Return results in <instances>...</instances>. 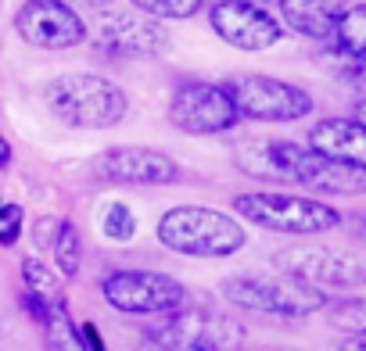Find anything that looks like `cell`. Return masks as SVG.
<instances>
[{"instance_id":"1","label":"cell","mask_w":366,"mask_h":351,"mask_svg":"<svg viewBox=\"0 0 366 351\" xmlns=\"http://www.w3.org/2000/svg\"><path fill=\"white\" fill-rule=\"evenodd\" d=\"M234 165L262 183H298L312 194H345L355 198L366 190V168L337 165L316 158L291 140H244L234 147Z\"/></svg>"},{"instance_id":"2","label":"cell","mask_w":366,"mask_h":351,"mask_svg":"<svg viewBox=\"0 0 366 351\" xmlns=\"http://www.w3.org/2000/svg\"><path fill=\"white\" fill-rule=\"evenodd\" d=\"M154 237L165 251L187 255V258H230L248 244L244 226L234 215H223L219 208H209V205L169 208L158 219Z\"/></svg>"},{"instance_id":"3","label":"cell","mask_w":366,"mask_h":351,"mask_svg":"<svg viewBox=\"0 0 366 351\" xmlns=\"http://www.w3.org/2000/svg\"><path fill=\"white\" fill-rule=\"evenodd\" d=\"M47 104L69 129H112L129 111L126 93L97 72H65L51 79Z\"/></svg>"},{"instance_id":"4","label":"cell","mask_w":366,"mask_h":351,"mask_svg":"<svg viewBox=\"0 0 366 351\" xmlns=\"http://www.w3.org/2000/svg\"><path fill=\"white\" fill-rule=\"evenodd\" d=\"M234 212L252 219L255 226L269 233H295V237H316L337 230L345 219L334 205L316 201L309 194H284V190H252L234 198Z\"/></svg>"},{"instance_id":"5","label":"cell","mask_w":366,"mask_h":351,"mask_svg":"<svg viewBox=\"0 0 366 351\" xmlns=\"http://www.w3.org/2000/svg\"><path fill=\"white\" fill-rule=\"evenodd\" d=\"M144 351H237L244 326L209 308H176L144 330Z\"/></svg>"},{"instance_id":"6","label":"cell","mask_w":366,"mask_h":351,"mask_svg":"<svg viewBox=\"0 0 366 351\" xmlns=\"http://www.w3.org/2000/svg\"><path fill=\"white\" fill-rule=\"evenodd\" d=\"M219 290L227 301H234L241 308H252L259 315H280V319H305L330 305L323 290H316L302 280H291L284 273H273V276L241 273V276L223 280Z\"/></svg>"},{"instance_id":"7","label":"cell","mask_w":366,"mask_h":351,"mask_svg":"<svg viewBox=\"0 0 366 351\" xmlns=\"http://www.w3.org/2000/svg\"><path fill=\"white\" fill-rule=\"evenodd\" d=\"M101 297L126 315H169L187 305V287L154 269H115L101 280Z\"/></svg>"},{"instance_id":"8","label":"cell","mask_w":366,"mask_h":351,"mask_svg":"<svg viewBox=\"0 0 366 351\" xmlns=\"http://www.w3.org/2000/svg\"><path fill=\"white\" fill-rule=\"evenodd\" d=\"M227 90L234 97L237 115L252 122H302L316 108L309 90L273 76H244L227 83Z\"/></svg>"},{"instance_id":"9","label":"cell","mask_w":366,"mask_h":351,"mask_svg":"<svg viewBox=\"0 0 366 351\" xmlns=\"http://www.w3.org/2000/svg\"><path fill=\"white\" fill-rule=\"evenodd\" d=\"M237 108L227 86L219 83H179L169 97V122L179 133H191V136H212V133H227L237 126Z\"/></svg>"},{"instance_id":"10","label":"cell","mask_w":366,"mask_h":351,"mask_svg":"<svg viewBox=\"0 0 366 351\" xmlns=\"http://www.w3.org/2000/svg\"><path fill=\"white\" fill-rule=\"evenodd\" d=\"M273 265L284 269V276L302 280L316 290L366 283V262L352 248H291V251H280Z\"/></svg>"},{"instance_id":"11","label":"cell","mask_w":366,"mask_h":351,"mask_svg":"<svg viewBox=\"0 0 366 351\" xmlns=\"http://www.w3.org/2000/svg\"><path fill=\"white\" fill-rule=\"evenodd\" d=\"M209 26L212 33L237 47V51H269L284 40V26L277 15L262 4H241V0H223L209 8Z\"/></svg>"},{"instance_id":"12","label":"cell","mask_w":366,"mask_h":351,"mask_svg":"<svg viewBox=\"0 0 366 351\" xmlns=\"http://www.w3.org/2000/svg\"><path fill=\"white\" fill-rule=\"evenodd\" d=\"M15 29L40 51H69L86 40V22L61 0H29L15 11Z\"/></svg>"},{"instance_id":"13","label":"cell","mask_w":366,"mask_h":351,"mask_svg":"<svg viewBox=\"0 0 366 351\" xmlns=\"http://www.w3.org/2000/svg\"><path fill=\"white\" fill-rule=\"evenodd\" d=\"M94 44L112 58H158L169 51V36L158 22L129 11H104L94 26Z\"/></svg>"},{"instance_id":"14","label":"cell","mask_w":366,"mask_h":351,"mask_svg":"<svg viewBox=\"0 0 366 351\" xmlns=\"http://www.w3.org/2000/svg\"><path fill=\"white\" fill-rule=\"evenodd\" d=\"M97 176H104L108 183H126V187H165L179 176V165L154 147H108L97 158Z\"/></svg>"},{"instance_id":"15","label":"cell","mask_w":366,"mask_h":351,"mask_svg":"<svg viewBox=\"0 0 366 351\" xmlns=\"http://www.w3.org/2000/svg\"><path fill=\"white\" fill-rule=\"evenodd\" d=\"M316 158L337 161V165H352V168H366V136L362 126L355 118H320L309 129V147Z\"/></svg>"},{"instance_id":"16","label":"cell","mask_w":366,"mask_h":351,"mask_svg":"<svg viewBox=\"0 0 366 351\" xmlns=\"http://www.w3.org/2000/svg\"><path fill=\"white\" fill-rule=\"evenodd\" d=\"M22 308H26L40 326L51 319L54 308H69L61 276L51 273V265H44L40 258H26V262H22Z\"/></svg>"},{"instance_id":"17","label":"cell","mask_w":366,"mask_h":351,"mask_svg":"<svg viewBox=\"0 0 366 351\" xmlns=\"http://www.w3.org/2000/svg\"><path fill=\"white\" fill-rule=\"evenodd\" d=\"M334 11L337 8H327V4H298V0H284L277 22L287 26V29H295L305 40L327 44L330 40V29H334Z\"/></svg>"},{"instance_id":"18","label":"cell","mask_w":366,"mask_h":351,"mask_svg":"<svg viewBox=\"0 0 366 351\" xmlns=\"http://www.w3.org/2000/svg\"><path fill=\"white\" fill-rule=\"evenodd\" d=\"M327 44L352 54V58H362V51H366V11L362 8H337Z\"/></svg>"},{"instance_id":"19","label":"cell","mask_w":366,"mask_h":351,"mask_svg":"<svg viewBox=\"0 0 366 351\" xmlns=\"http://www.w3.org/2000/svg\"><path fill=\"white\" fill-rule=\"evenodd\" d=\"M51 251H54V269H58L61 280L79 276V265H83V237H79V226H76V223L61 219Z\"/></svg>"},{"instance_id":"20","label":"cell","mask_w":366,"mask_h":351,"mask_svg":"<svg viewBox=\"0 0 366 351\" xmlns=\"http://www.w3.org/2000/svg\"><path fill=\"white\" fill-rule=\"evenodd\" d=\"M44 330H47V351H83L79 326L72 322L69 308H54L51 319L44 322Z\"/></svg>"},{"instance_id":"21","label":"cell","mask_w":366,"mask_h":351,"mask_svg":"<svg viewBox=\"0 0 366 351\" xmlns=\"http://www.w3.org/2000/svg\"><path fill=\"white\" fill-rule=\"evenodd\" d=\"M101 230H104V237H108V240L126 244V240H133V237H137L140 223H137V215H133V208H129L126 201H112V205L101 212Z\"/></svg>"},{"instance_id":"22","label":"cell","mask_w":366,"mask_h":351,"mask_svg":"<svg viewBox=\"0 0 366 351\" xmlns=\"http://www.w3.org/2000/svg\"><path fill=\"white\" fill-rule=\"evenodd\" d=\"M137 11L151 15V22L154 19H191L202 11V4L198 0H137Z\"/></svg>"},{"instance_id":"23","label":"cell","mask_w":366,"mask_h":351,"mask_svg":"<svg viewBox=\"0 0 366 351\" xmlns=\"http://www.w3.org/2000/svg\"><path fill=\"white\" fill-rule=\"evenodd\" d=\"M26 226V208L22 205H0V248H15Z\"/></svg>"},{"instance_id":"24","label":"cell","mask_w":366,"mask_h":351,"mask_svg":"<svg viewBox=\"0 0 366 351\" xmlns=\"http://www.w3.org/2000/svg\"><path fill=\"white\" fill-rule=\"evenodd\" d=\"M320 61H323L334 76H348V79H355V76L362 72V58H352V54H345V51H337V47H330V44H323Z\"/></svg>"},{"instance_id":"25","label":"cell","mask_w":366,"mask_h":351,"mask_svg":"<svg viewBox=\"0 0 366 351\" xmlns=\"http://www.w3.org/2000/svg\"><path fill=\"white\" fill-rule=\"evenodd\" d=\"M330 315H334L337 330H345V333H362L366 312H362V301H359V297H352V301L337 305V312H330Z\"/></svg>"},{"instance_id":"26","label":"cell","mask_w":366,"mask_h":351,"mask_svg":"<svg viewBox=\"0 0 366 351\" xmlns=\"http://www.w3.org/2000/svg\"><path fill=\"white\" fill-rule=\"evenodd\" d=\"M58 226H61V219H58V215L40 219V223H36V244H40V248H51V244H54V237H58Z\"/></svg>"},{"instance_id":"27","label":"cell","mask_w":366,"mask_h":351,"mask_svg":"<svg viewBox=\"0 0 366 351\" xmlns=\"http://www.w3.org/2000/svg\"><path fill=\"white\" fill-rule=\"evenodd\" d=\"M79 340H83V351H108L104 340H101V330L94 322H83L79 326Z\"/></svg>"},{"instance_id":"28","label":"cell","mask_w":366,"mask_h":351,"mask_svg":"<svg viewBox=\"0 0 366 351\" xmlns=\"http://www.w3.org/2000/svg\"><path fill=\"white\" fill-rule=\"evenodd\" d=\"M334 351H366V344H362V333H348L345 340H337V347Z\"/></svg>"},{"instance_id":"29","label":"cell","mask_w":366,"mask_h":351,"mask_svg":"<svg viewBox=\"0 0 366 351\" xmlns=\"http://www.w3.org/2000/svg\"><path fill=\"white\" fill-rule=\"evenodd\" d=\"M8 161H11V143H8L4 136H0V172L8 168Z\"/></svg>"}]
</instances>
